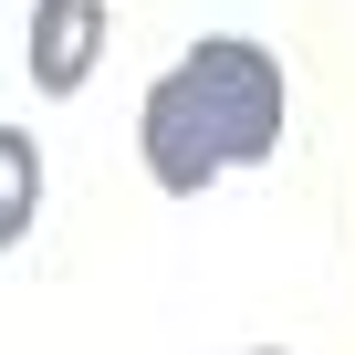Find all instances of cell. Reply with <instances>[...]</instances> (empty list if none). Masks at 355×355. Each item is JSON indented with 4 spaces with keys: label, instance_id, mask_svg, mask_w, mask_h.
Wrapping results in <instances>:
<instances>
[{
    "label": "cell",
    "instance_id": "obj_2",
    "mask_svg": "<svg viewBox=\"0 0 355 355\" xmlns=\"http://www.w3.org/2000/svg\"><path fill=\"white\" fill-rule=\"evenodd\" d=\"M105 53V0H32V84L42 94H84Z\"/></svg>",
    "mask_w": 355,
    "mask_h": 355
},
{
    "label": "cell",
    "instance_id": "obj_1",
    "mask_svg": "<svg viewBox=\"0 0 355 355\" xmlns=\"http://www.w3.org/2000/svg\"><path fill=\"white\" fill-rule=\"evenodd\" d=\"M282 63L261 42H189L157 84H146V115H136V157L167 199H199L209 178L230 167H261L282 146Z\"/></svg>",
    "mask_w": 355,
    "mask_h": 355
},
{
    "label": "cell",
    "instance_id": "obj_4",
    "mask_svg": "<svg viewBox=\"0 0 355 355\" xmlns=\"http://www.w3.org/2000/svg\"><path fill=\"white\" fill-rule=\"evenodd\" d=\"M251 355H282V345H251Z\"/></svg>",
    "mask_w": 355,
    "mask_h": 355
},
{
    "label": "cell",
    "instance_id": "obj_3",
    "mask_svg": "<svg viewBox=\"0 0 355 355\" xmlns=\"http://www.w3.org/2000/svg\"><path fill=\"white\" fill-rule=\"evenodd\" d=\"M32 209H42V146L21 125H0V251L32 230Z\"/></svg>",
    "mask_w": 355,
    "mask_h": 355
}]
</instances>
